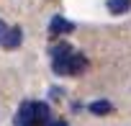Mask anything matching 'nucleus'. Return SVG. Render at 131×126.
Instances as JSON below:
<instances>
[{
  "instance_id": "nucleus-2",
  "label": "nucleus",
  "mask_w": 131,
  "mask_h": 126,
  "mask_svg": "<svg viewBox=\"0 0 131 126\" xmlns=\"http://www.w3.org/2000/svg\"><path fill=\"white\" fill-rule=\"evenodd\" d=\"M21 39H23L21 26H10V28L5 31V36H3V46H5V49H18V46H21Z\"/></svg>"
},
{
  "instance_id": "nucleus-6",
  "label": "nucleus",
  "mask_w": 131,
  "mask_h": 126,
  "mask_svg": "<svg viewBox=\"0 0 131 126\" xmlns=\"http://www.w3.org/2000/svg\"><path fill=\"white\" fill-rule=\"evenodd\" d=\"M111 111H113L111 100H93V103H90V113H95V116H105V113H111Z\"/></svg>"
},
{
  "instance_id": "nucleus-3",
  "label": "nucleus",
  "mask_w": 131,
  "mask_h": 126,
  "mask_svg": "<svg viewBox=\"0 0 131 126\" xmlns=\"http://www.w3.org/2000/svg\"><path fill=\"white\" fill-rule=\"evenodd\" d=\"M75 26L67 21V18H62V16H54L51 23H49V36H57V34H70Z\"/></svg>"
},
{
  "instance_id": "nucleus-8",
  "label": "nucleus",
  "mask_w": 131,
  "mask_h": 126,
  "mask_svg": "<svg viewBox=\"0 0 131 126\" xmlns=\"http://www.w3.org/2000/svg\"><path fill=\"white\" fill-rule=\"evenodd\" d=\"M5 31H8V26H5L3 21H0V41H3V36H5Z\"/></svg>"
},
{
  "instance_id": "nucleus-4",
  "label": "nucleus",
  "mask_w": 131,
  "mask_h": 126,
  "mask_svg": "<svg viewBox=\"0 0 131 126\" xmlns=\"http://www.w3.org/2000/svg\"><path fill=\"white\" fill-rule=\"evenodd\" d=\"M16 126H34V103H23L18 116H16Z\"/></svg>"
},
{
  "instance_id": "nucleus-7",
  "label": "nucleus",
  "mask_w": 131,
  "mask_h": 126,
  "mask_svg": "<svg viewBox=\"0 0 131 126\" xmlns=\"http://www.w3.org/2000/svg\"><path fill=\"white\" fill-rule=\"evenodd\" d=\"M70 54H72V49H70V44H64V41H59V44L51 46V57L54 59H64V57H70Z\"/></svg>"
},
{
  "instance_id": "nucleus-5",
  "label": "nucleus",
  "mask_w": 131,
  "mask_h": 126,
  "mask_svg": "<svg viewBox=\"0 0 131 126\" xmlns=\"http://www.w3.org/2000/svg\"><path fill=\"white\" fill-rule=\"evenodd\" d=\"M108 10L121 16V13H128L131 10V0H108Z\"/></svg>"
},
{
  "instance_id": "nucleus-1",
  "label": "nucleus",
  "mask_w": 131,
  "mask_h": 126,
  "mask_svg": "<svg viewBox=\"0 0 131 126\" xmlns=\"http://www.w3.org/2000/svg\"><path fill=\"white\" fill-rule=\"evenodd\" d=\"M88 67V59L82 54H70L64 59H54V72L57 75H80Z\"/></svg>"
}]
</instances>
